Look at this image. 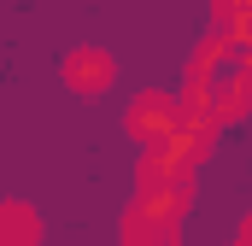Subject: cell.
Returning <instances> with one entry per match:
<instances>
[{
  "mask_svg": "<svg viewBox=\"0 0 252 246\" xmlns=\"http://www.w3.org/2000/svg\"><path fill=\"white\" fill-rule=\"evenodd\" d=\"M241 246H252V217H247V229H241Z\"/></svg>",
  "mask_w": 252,
  "mask_h": 246,
  "instance_id": "7",
  "label": "cell"
},
{
  "mask_svg": "<svg viewBox=\"0 0 252 246\" xmlns=\"http://www.w3.org/2000/svg\"><path fill=\"white\" fill-rule=\"evenodd\" d=\"M124 246H176L170 229H147V223H124Z\"/></svg>",
  "mask_w": 252,
  "mask_h": 246,
  "instance_id": "6",
  "label": "cell"
},
{
  "mask_svg": "<svg viewBox=\"0 0 252 246\" xmlns=\"http://www.w3.org/2000/svg\"><path fill=\"white\" fill-rule=\"evenodd\" d=\"M112 53H100V47H76L70 59H64V82L76 88V94H100V88H112Z\"/></svg>",
  "mask_w": 252,
  "mask_h": 246,
  "instance_id": "3",
  "label": "cell"
},
{
  "mask_svg": "<svg viewBox=\"0 0 252 246\" xmlns=\"http://www.w3.org/2000/svg\"><path fill=\"white\" fill-rule=\"evenodd\" d=\"M176 106H182V118L235 123L252 106V41L229 35V30L205 35V47L188 64V88H182Z\"/></svg>",
  "mask_w": 252,
  "mask_h": 246,
  "instance_id": "1",
  "label": "cell"
},
{
  "mask_svg": "<svg viewBox=\"0 0 252 246\" xmlns=\"http://www.w3.org/2000/svg\"><path fill=\"white\" fill-rule=\"evenodd\" d=\"M211 6H217V30L252 41V0H211Z\"/></svg>",
  "mask_w": 252,
  "mask_h": 246,
  "instance_id": "5",
  "label": "cell"
},
{
  "mask_svg": "<svg viewBox=\"0 0 252 246\" xmlns=\"http://www.w3.org/2000/svg\"><path fill=\"white\" fill-rule=\"evenodd\" d=\"M176 123H182V106H176L170 94H141V100L129 106V135H135L141 147H158Z\"/></svg>",
  "mask_w": 252,
  "mask_h": 246,
  "instance_id": "2",
  "label": "cell"
},
{
  "mask_svg": "<svg viewBox=\"0 0 252 246\" xmlns=\"http://www.w3.org/2000/svg\"><path fill=\"white\" fill-rule=\"evenodd\" d=\"M41 241V223L30 205H0V246H35Z\"/></svg>",
  "mask_w": 252,
  "mask_h": 246,
  "instance_id": "4",
  "label": "cell"
}]
</instances>
